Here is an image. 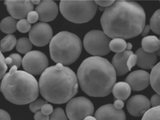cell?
Returning <instances> with one entry per match:
<instances>
[{"instance_id":"cell-1","label":"cell","mask_w":160,"mask_h":120,"mask_svg":"<svg viewBox=\"0 0 160 120\" xmlns=\"http://www.w3.org/2000/svg\"><path fill=\"white\" fill-rule=\"evenodd\" d=\"M103 31L110 38L127 40L141 34L146 25V13L137 2L115 1L105 9L101 18Z\"/></svg>"},{"instance_id":"cell-2","label":"cell","mask_w":160,"mask_h":120,"mask_svg":"<svg viewBox=\"0 0 160 120\" xmlns=\"http://www.w3.org/2000/svg\"><path fill=\"white\" fill-rule=\"evenodd\" d=\"M81 89L91 97L103 98L111 93L117 75L113 65L108 60L92 56L82 61L77 70Z\"/></svg>"},{"instance_id":"cell-3","label":"cell","mask_w":160,"mask_h":120,"mask_svg":"<svg viewBox=\"0 0 160 120\" xmlns=\"http://www.w3.org/2000/svg\"><path fill=\"white\" fill-rule=\"evenodd\" d=\"M39 90L47 101L54 104L68 102L78 92V78L70 68L58 70L55 65L47 68L41 74Z\"/></svg>"},{"instance_id":"cell-4","label":"cell","mask_w":160,"mask_h":120,"mask_svg":"<svg viewBox=\"0 0 160 120\" xmlns=\"http://www.w3.org/2000/svg\"><path fill=\"white\" fill-rule=\"evenodd\" d=\"M1 92L8 101L17 105H25L36 100L39 96V86L34 76L26 71L8 73L2 78Z\"/></svg>"},{"instance_id":"cell-5","label":"cell","mask_w":160,"mask_h":120,"mask_svg":"<svg viewBox=\"0 0 160 120\" xmlns=\"http://www.w3.org/2000/svg\"><path fill=\"white\" fill-rule=\"evenodd\" d=\"M82 51V43L73 33L64 31L58 33L49 44V53L52 60L63 65L76 62Z\"/></svg>"},{"instance_id":"cell-6","label":"cell","mask_w":160,"mask_h":120,"mask_svg":"<svg viewBox=\"0 0 160 120\" xmlns=\"http://www.w3.org/2000/svg\"><path fill=\"white\" fill-rule=\"evenodd\" d=\"M60 10L62 16L71 22H88L96 14L98 5L94 1H61Z\"/></svg>"},{"instance_id":"cell-7","label":"cell","mask_w":160,"mask_h":120,"mask_svg":"<svg viewBox=\"0 0 160 120\" xmlns=\"http://www.w3.org/2000/svg\"><path fill=\"white\" fill-rule=\"evenodd\" d=\"M111 41L104 31L93 30L87 33L83 41L86 51L93 56L101 57L110 52L109 44Z\"/></svg>"},{"instance_id":"cell-8","label":"cell","mask_w":160,"mask_h":120,"mask_svg":"<svg viewBox=\"0 0 160 120\" xmlns=\"http://www.w3.org/2000/svg\"><path fill=\"white\" fill-rule=\"evenodd\" d=\"M66 115L70 120H84L94 113V106L90 100L85 97L73 98L66 107Z\"/></svg>"},{"instance_id":"cell-9","label":"cell","mask_w":160,"mask_h":120,"mask_svg":"<svg viewBox=\"0 0 160 120\" xmlns=\"http://www.w3.org/2000/svg\"><path fill=\"white\" fill-rule=\"evenodd\" d=\"M49 62L46 55L38 50L29 51L22 59V67L25 71L32 75L42 74L47 69Z\"/></svg>"},{"instance_id":"cell-10","label":"cell","mask_w":160,"mask_h":120,"mask_svg":"<svg viewBox=\"0 0 160 120\" xmlns=\"http://www.w3.org/2000/svg\"><path fill=\"white\" fill-rule=\"evenodd\" d=\"M29 38L32 43L37 47L45 46L53 38L51 26L45 22L38 23L29 31Z\"/></svg>"},{"instance_id":"cell-11","label":"cell","mask_w":160,"mask_h":120,"mask_svg":"<svg viewBox=\"0 0 160 120\" xmlns=\"http://www.w3.org/2000/svg\"><path fill=\"white\" fill-rule=\"evenodd\" d=\"M4 5L9 14L15 19H23L29 12L34 10V4L32 1H5Z\"/></svg>"},{"instance_id":"cell-12","label":"cell","mask_w":160,"mask_h":120,"mask_svg":"<svg viewBox=\"0 0 160 120\" xmlns=\"http://www.w3.org/2000/svg\"><path fill=\"white\" fill-rule=\"evenodd\" d=\"M151 107L150 101L143 95H136L128 100L127 110L131 115L135 117L143 116Z\"/></svg>"},{"instance_id":"cell-13","label":"cell","mask_w":160,"mask_h":120,"mask_svg":"<svg viewBox=\"0 0 160 120\" xmlns=\"http://www.w3.org/2000/svg\"><path fill=\"white\" fill-rule=\"evenodd\" d=\"M125 81L129 84L132 90L140 92L149 86L150 74L143 70H135L128 75Z\"/></svg>"},{"instance_id":"cell-14","label":"cell","mask_w":160,"mask_h":120,"mask_svg":"<svg viewBox=\"0 0 160 120\" xmlns=\"http://www.w3.org/2000/svg\"><path fill=\"white\" fill-rule=\"evenodd\" d=\"M39 15V20L44 22L52 21L58 14V7L53 1H41L35 8Z\"/></svg>"},{"instance_id":"cell-15","label":"cell","mask_w":160,"mask_h":120,"mask_svg":"<svg viewBox=\"0 0 160 120\" xmlns=\"http://www.w3.org/2000/svg\"><path fill=\"white\" fill-rule=\"evenodd\" d=\"M94 117L97 120H126L124 110L117 109L112 104L101 106L96 110Z\"/></svg>"},{"instance_id":"cell-16","label":"cell","mask_w":160,"mask_h":120,"mask_svg":"<svg viewBox=\"0 0 160 120\" xmlns=\"http://www.w3.org/2000/svg\"><path fill=\"white\" fill-rule=\"evenodd\" d=\"M133 54L131 50H125L116 53L112 60V65L115 69L117 76H121L127 74L129 70L127 66V61L130 56Z\"/></svg>"},{"instance_id":"cell-17","label":"cell","mask_w":160,"mask_h":120,"mask_svg":"<svg viewBox=\"0 0 160 120\" xmlns=\"http://www.w3.org/2000/svg\"><path fill=\"white\" fill-rule=\"evenodd\" d=\"M135 54L138 57V67L144 69H152L157 62V55L155 53H147L142 48L138 49Z\"/></svg>"},{"instance_id":"cell-18","label":"cell","mask_w":160,"mask_h":120,"mask_svg":"<svg viewBox=\"0 0 160 120\" xmlns=\"http://www.w3.org/2000/svg\"><path fill=\"white\" fill-rule=\"evenodd\" d=\"M132 92V88L126 82H119L115 84L112 88V94L116 98L119 100H127Z\"/></svg>"},{"instance_id":"cell-19","label":"cell","mask_w":160,"mask_h":120,"mask_svg":"<svg viewBox=\"0 0 160 120\" xmlns=\"http://www.w3.org/2000/svg\"><path fill=\"white\" fill-rule=\"evenodd\" d=\"M141 45L145 52L155 53L160 48V40L155 36H147L142 40Z\"/></svg>"},{"instance_id":"cell-20","label":"cell","mask_w":160,"mask_h":120,"mask_svg":"<svg viewBox=\"0 0 160 120\" xmlns=\"http://www.w3.org/2000/svg\"><path fill=\"white\" fill-rule=\"evenodd\" d=\"M150 84L157 94L160 95V62L152 68L150 75Z\"/></svg>"},{"instance_id":"cell-21","label":"cell","mask_w":160,"mask_h":120,"mask_svg":"<svg viewBox=\"0 0 160 120\" xmlns=\"http://www.w3.org/2000/svg\"><path fill=\"white\" fill-rule=\"evenodd\" d=\"M17 21L16 19L12 17H8L2 20L0 28L3 33L5 34H12L17 29Z\"/></svg>"},{"instance_id":"cell-22","label":"cell","mask_w":160,"mask_h":120,"mask_svg":"<svg viewBox=\"0 0 160 120\" xmlns=\"http://www.w3.org/2000/svg\"><path fill=\"white\" fill-rule=\"evenodd\" d=\"M17 41L14 35H7L1 41V53H6L12 50L16 46Z\"/></svg>"},{"instance_id":"cell-23","label":"cell","mask_w":160,"mask_h":120,"mask_svg":"<svg viewBox=\"0 0 160 120\" xmlns=\"http://www.w3.org/2000/svg\"><path fill=\"white\" fill-rule=\"evenodd\" d=\"M32 49V43L27 37H22L17 41L16 49L19 53L25 54L31 51Z\"/></svg>"},{"instance_id":"cell-24","label":"cell","mask_w":160,"mask_h":120,"mask_svg":"<svg viewBox=\"0 0 160 120\" xmlns=\"http://www.w3.org/2000/svg\"><path fill=\"white\" fill-rule=\"evenodd\" d=\"M127 43L126 42L125 40L116 38L113 39L110 42L109 48L111 51L116 53H121L125 51L127 48Z\"/></svg>"},{"instance_id":"cell-25","label":"cell","mask_w":160,"mask_h":120,"mask_svg":"<svg viewBox=\"0 0 160 120\" xmlns=\"http://www.w3.org/2000/svg\"><path fill=\"white\" fill-rule=\"evenodd\" d=\"M150 26L154 33L160 35V9L156 10L150 18Z\"/></svg>"},{"instance_id":"cell-26","label":"cell","mask_w":160,"mask_h":120,"mask_svg":"<svg viewBox=\"0 0 160 120\" xmlns=\"http://www.w3.org/2000/svg\"><path fill=\"white\" fill-rule=\"evenodd\" d=\"M142 120H160V106L150 108L143 116Z\"/></svg>"},{"instance_id":"cell-27","label":"cell","mask_w":160,"mask_h":120,"mask_svg":"<svg viewBox=\"0 0 160 120\" xmlns=\"http://www.w3.org/2000/svg\"><path fill=\"white\" fill-rule=\"evenodd\" d=\"M49 120H68L66 114L62 108L54 109L53 113L50 115Z\"/></svg>"},{"instance_id":"cell-28","label":"cell","mask_w":160,"mask_h":120,"mask_svg":"<svg viewBox=\"0 0 160 120\" xmlns=\"http://www.w3.org/2000/svg\"><path fill=\"white\" fill-rule=\"evenodd\" d=\"M17 27V29L20 33H26L31 31V25L27 20L23 18L18 22Z\"/></svg>"},{"instance_id":"cell-29","label":"cell","mask_w":160,"mask_h":120,"mask_svg":"<svg viewBox=\"0 0 160 120\" xmlns=\"http://www.w3.org/2000/svg\"><path fill=\"white\" fill-rule=\"evenodd\" d=\"M46 103H47V101H45L42 99H38L30 104L29 109L32 113H36L40 111L42 106Z\"/></svg>"},{"instance_id":"cell-30","label":"cell","mask_w":160,"mask_h":120,"mask_svg":"<svg viewBox=\"0 0 160 120\" xmlns=\"http://www.w3.org/2000/svg\"><path fill=\"white\" fill-rule=\"evenodd\" d=\"M9 56L12 59V63L9 67L10 68L12 67L13 66H14V65H16L18 68L20 67L21 65V64H22V57L18 54L14 53V54H12L9 55Z\"/></svg>"},{"instance_id":"cell-31","label":"cell","mask_w":160,"mask_h":120,"mask_svg":"<svg viewBox=\"0 0 160 120\" xmlns=\"http://www.w3.org/2000/svg\"><path fill=\"white\" fill-rule=\"evenodd\" d=\"M1 59L0 60V68H1L0 69V72H1L0 79H2V78L5 75V73L8 69V67L5 62V58L2 53H1V59Z\"/></svg>"},{"instance_id":"cell-32","label":"cell","mask_w":160,"mask_h":120,"mask_svg":"<svg viewBox=\"0 0 160 120\" xmlns=\"http://www.w3.org/2000/svg\"><path fill=\"white\" fill-rule=\"evenodd\" d=\"M138 57L136 54H132L130 56L127 61V66L129 71L138 63Z\"/></svg>"},{"instance_id":"cell-33","label":"cell","mask_w":160,"mask_h":120,"mask_svg":"<svg viewBox=\"0 0 160 120\" xmlns=\"http://www.w3.org/2000/svg\"><path fill=\"white\" fill-rule=\"evenodd\" d=\"M27 20L30 23H34L39 20V15L36 11H32L27 15Z\"/></svg>"},{"instance_id":"cell-34","label":"cell","mask_w":160,"mask_h":120,"mask_svg":"<svg viewBox=\"0 0 160 120\" xmlns=\"http://www.w3.org/2000/svg\"><path fill=\"white\" fill-rule=\"evenodd\" d=\"M53 106L50 104L46 103L44 104L41 108V111L44 115H49L53 112Z\"/></svg>"},{"instance_id":"cell-35","label":"cell","mask_w":160,"mask_h":120,"mask_svg":"<svg viewBox=\"0 0 160 120\" xmlns=\"http://www.w3.org/2000/svg\"><path fill=\"white\" fill-rule=\"evenodd\" d=\"M150 104L152 107L160 106V94H154L150 98Z\"/></svg>"},{"instance_id":"cell-36","label":"cell","mask_w":160,"mask_h":120,"mask_svg":"<svg viewBox=\"0 0 160 120\" xmlns=\"http://www.w3.org/2000/svg\"><path fill=\"white\" fill-rule=\"evenodd\" d=\"M96 3L97 5H99V6L102 7H109L111 6L112 4H113L115 2V1H110V0H104V1H101V0H96L94 1Z\"/></svg>"},{"instance_id":"cell-37","label":"cell","mask_w":160,"mask_h":120,"mask_svg":"<svg viewBox=\"0 0 160 120\" xmlns=\"http://www.w3.org/2000/svg\"><path fill=\"white\" fill-rule=\"evenodd\" d=\"M34 118V120H49V116L44 115L41 111H39L35 113Z\"/></svg>"},{"instance_id":"cell-38","label":"cell","mask_w":160,"mask_h":120,"mask_svg":"<svg viewBox=\"0 0 160 120\" xmlns=\"http://www.w3.org/2000/svg\"><path fill=\"white\" fill-rule=\"evenodd\" d=\"M113 106L117 109L121 110V109H122V108L124 107V102H123L122 100H119V99H116V100H115V102H114Z\"/></svg>"},{"instance_id":"cell-39","label":"cell","mask_w":160,"mask_h":120,"mask_svg":"<svg viewBox=\"0 0 160 120\" xmlns=\"http://www.w3.org/2000/svg\"><path fill=\"white\" fill-rule=\"evenodd\" d=\"M1 120H11L9 114L4 110L1 109Z\"/></svg>"},{"instance_id":"cell-40","label":"cell","mask_w":160,"mask_h":120,"mask_svg":"<svg viewBox=\"0 0 160 120\" xmlns=\"http://www.w3.org/2000/svg\"><path fill=\"white\" fill-rule=\"evenodd\" d=\"M150 29H150V25H146L145 27L144 28L143 30L142 31L141 34L142 36L144 37L147 36V35L148 34V33H149Z\"/></svg>"},{"instance_id":"cell-41","label":"cell","mask_w":160,"mask_h":120,"mask_svg":"<svg viewBox=\"0 0 160 120\" xmlns=\"http://www.w3.org/2000/svg\"><path fill=\"white\" fill-rule=\"evenodd\" d=\"M18 67L16 66V65H14V66H13L10 69V70L8 72L9 74H10V75H12V74H14L16 72H17L18 70H17V69H18Z\"/></svg>"},{"instance_id":"cell-42","label":"cell","mask_w":160,"mask_h":120,"mask_svg":"<svg viewBox=\"0 0 160 120\" xmlns=\"http://www.w3.org/2000/svg\"><path fill=\"white\" fill-rule=\"evenodd\" d=\"M5 62H6L7 65H8V67H9L10 65H11L12 63V59L10 56H8V57H7L5 59Z\"/></svg>"},{"instance_id":"cell-43","label":"cell","mask_w":160,"mask_h":120,"mask_svg":"<svg viewBox=\"0 0 160 120\" xmlns=\"http://www.w3.org/2000/svg\"><path fill=\"white\" fill-rule=\"evenodd\" d=\"M56 69H57L58 70H62V69H64V66L62 64L60 63H58L55 65Z\"/></svg>"},{"instance_id":"cell-44","label":"cell","mask_w":160,"mask_h":120,"mask_svg":"<svg viewBox=\"0 0 160 120\" xmlns=\"http://www.w3.org/2000/svg\"><path fill=\"white\" fill-rule=\"evenodd\" d=\"M84 120H97V119L95 117H93V116H88L85 118Z\"/></svg>"},{"instance_id":"cell-45","label":"cell","mask_w":160,"mask_h":120,"mask_svg":"<svg viewBox=\"0 0 160 120\" xmlns=\"http://www.w3.org/2000/svg\"><path fill=\"white\" fill-rule=\"evenodd\" d=\"M132 43H127V48L126 49L127 50H131V49H132Z\"/></svg>"},{"instance_id":"cell-46","label":"cell","mask_w":160,"mask_h":120,"mask_svg":"<svg viewBox=\"0 0 160 120\" xmlns=\"http://www.w3.org/2000/svg\"><path fill=\"white\" fill-rule=\"evenodd\" d=\"M32 3L33 4H35V5H39L40 3V2L41 1H36V0H33V1H32Z\"/></svg>"},{"instance_id":"cell-47","label":"cell","mask_w":160,"mask_h":120,"mask_svg":"<svg viewBox=\"0 0 160 120\" xmlns=\"http://www.w3.org/2000/svg\"><path fill=\"white\" fill-rule=\"evenodd\" d=\"M156 55H158V56L160 57V48L158 49V51H156Z\"/></svg>"},{"instance_id":"cell-48","label":"cell","mask_w":160,"mask_h":120,"mask_svg":"<svg viewBox=\"0 0 160 120\" xmlns=\"http://www.w3.org/2000/svg\"><path fill=\"white\" fill-rule=\"evenodd\" d=\"M99 10H100V11H104V7H102L99 6Z\"/></svg>"},{"instance_id":"cell-49","label":"cell","mask_w":160,"mask_h":120,"mask_svg":"<svg viewBox=\"0 0 160 120\" xmlns=\"http://www.w3.org/2000/svg\"></svg>"}]
</instances>
